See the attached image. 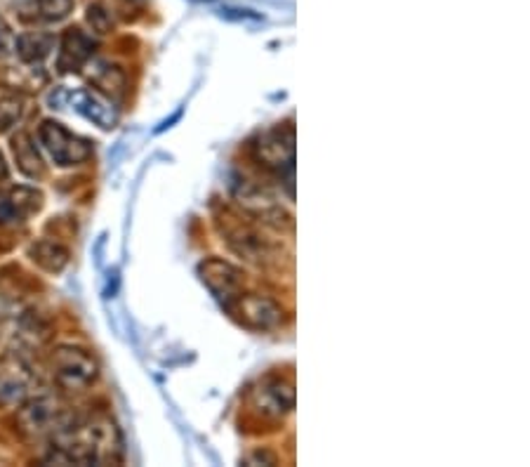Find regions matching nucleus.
<instances>
[{
  "label": "nucleus",
  "mask_w": 530,
  "mask_h": 467,
  "mask_svg": "<svg viewBox=\"0 0 530 467\" xmlns=\"http://www.w3.org/2000/svg\"><path fill=\"white\" fill-rule=\"evenodd\" d=\"M123 442L107 418L71 420L52 437L48 462L60 465H104L121 461Z\"/></svg>",
  "instance_id": "1"
},
{
  "label": "nucleus",
  "mask_w": 530,
  "mask_h": 467,
  "mask_svg": "<svg viewBox=\"0 0 530 467\" xmlns=\"http://www.w3.org/2000/svg\"><path fill=\"white\" fill-rule=\"evenodd\" d=\"M71 420L73 416L64 408V404L50 395H41L26 401L22 411L17 413L19 430L29 439L55 437L57 432L64 430Z\"/></svg>",
  "instance_id": "2"
},
{
  "label": "nucleus",
  "mask_w": 530,
  "mask_h": 467,
  "mask_svg": "<svg viewBox=\"0 0 530 467\" xmlns=\"http://www.w3.org/2000/svg\"><path fill=\"white\" fill-rule=\"evenodd\" d=\"M50 369L57 385L67 392H85L97 380V361L80 347H57Z\"/></svg>",
  "instance_id": "3"
},
{
  "label": "nucleus",
  "mask_w": 530,
  "mask_h": 467,
  "mask_svg": "<svg viewBox=\"0 0 530 467\" xmlns=\"http://www.w3.org/2000/svg\"><path fill=\"white\" fill-rule=\"evenodd\" d=\"M38 140L48 149L52 161L61 165V168L83 163L92 154L90 142L79 137V135H73L71 130H67L61 123L55 121H42V126L38 127Z\"/></svg>",
  "instance_id": "4"
},
{
  "label": "nucleus",
  "mask_w": 530,
  "mask_h": 467,
  "mask_svg": "<svg viewBox=\"0 0 530 467\" xmlns=\"http://www.w3.org/2000/svg\"><path fill=\"white\" fill-rule=\"evenodd\" d=\"M33 373L19 357L0 359V406H14L29 397Z\"/></svg>",
  "instance_id": "5"
},
{
  "label": "nucleus",
  "mask_w": 530,
  "mask_h": 467,
  "mask_svg": "<svg viewBox=\"0 0 530 467\" xmlns=\"http://www.w3.org/2000/svg\"><path fill=\"white\" fill-rule=\"evenodd\" d=\"M257 156L266 168L276 170V173H284V170L293 173V168H295V135H293V127L266 133L257 145Z\"/></svg>",
  "instance_id": "6"
},
{
  "label": "nucleus",
  "mask_w": 530,
  "mask_h": 467,
  "mask_svg": "<svg viewBox=\"0 0 530 467\" xmlns=\"http://www.w3.org/2000/svg\"><path fill=\"white\" fill-rule=\"evenodd\" d=\"M253 406L257 408L262 416H269V418H281L285 413H290L295 408V389L288 380H281V378H272V380H265L257 389H253Z\"/></svg>",
  "instance_id": "7"
},
{
  "label": "nucleus",
  "mask_w": 530,
  "mask_h": 467,
  "mask_svg": "<svg viewBox=\"0 0 530 467\" xmlns=\"http://www.w3.org/2000/svg\"><path fill=\"white\" fill-rule=\"evenodd\" d=\"M236 303V314L241 316L246 326L255 331H272V328L284 323V310L274 300L262 295H238Z\"/></svg>",
  "instance_id": "8"
},
{
  "label": "nucleus",
  "mask_w": 530,
  "mask_h": 467,
  "mask_svg": "<svg viewBox=\"0 0 530 467\" xmlns=\"http://www.w3.org/2000/svg\"><path fill=\"white\" fill-rule=\"evenodd\" d=\"M200 276H203V284L210 288L215 295L222 300L227 307L234 303L236 297L241 295V272L236 267H231L229 262L224 260H208L200 265Z\"/></svg>",
  "instance_id": "9"
},
{
  "label": "nucleus",
  "mask_w": 530,
  "mask_h": 467,
  "mask_svg": "<svg viewBox=\"0 0 530 467\" xmlns=\"http://www.w3.org/2000/svg\"><path fill=\"white\" fill-rule=\"evenodd\" d=\"M67 102L71 104L73 109L79 111L80 116H85L88 121H92L95 126H99L102 130H111L118 123V111L114 109V104L107 102V99L99 95V92L92 90H73L64 92Z\"/></svg>",
  "instance_id": "10"
},
{
  "label": "nucleus",
  "mask_w": 530,
  "mask_h": 467,
  "mask_svg": "<svg viewBox=\"0 0 530 467\" xmlns=\"http://www.w3.org/2000/svg\"><path fill=\"white\" fill-rule=\"evenodd\" d=\"M95 52V41L88 36L83 29H69L60 42V57H57V69L61 73L79 71L88 61L92 60Z\"/></svg>",
  "instance_id": "11"
},
{
  "label": "nucleus",
  "mask_w": 530,
  "mask_h": 467,
  "mask_svg": "<svg viewBox=\"0 0 530 467\" xmlns=\"http://www.w3.org/2000/svg\"><path fill=\"white\" fill-rule=\"evenodd\" d=\"M41 208V194L36 189L17 187L0 194V225H17L24 222L31 212Z\"/></svg>",
  "instance_id": "12"
},
{
  "label": "nucleus",
  "mask_w": 530,
  "mask_h": 467,
  "mask_svg": "<svg viewBox=\"0 0 530 467\" xmlns=\"http://www.w3.org/2000/svg\"><path fill=\"white\" fill-rule=\"evenodd\" d=\"M76 7V0H24L19 5V17L29 24H57L67 19Z\"/></svg>",
  "instance_id": "13"
},
{
  "label": "nucleus",
  "mask_w": 530,
  "mask_h": 467,
  "mask_svg": "<svg viewBox=\"0 0 530 467\" xmlns=\"http://www.w3.org/2000/svg\"><path fill=\"white\" fill-rule=\"evenodd\" d=\"M55 33H48V31H26V33H19L14 38V50H17L19 60L26 61V64L42 61L55 50Z\"/></svg>",
  "instance_id": "14"
},
{
  "label": "nucleus",
  "mask_w": 530,
  "mask_h": 467,
  "mask_svg": "<svg viewBox=\"0 0 530 467\" xmlns=\"http://www.w3.org/2000/svg\"><path fill=\"white\" fill-rule=\"evenodd\" d=\"M31 260L36 262V265H41L45 272L57 274L67 267L69 250L64 248V246H60V243L42 238V241L31 246Z\"/></svg>",
  "instance_id": "15"
},
{
  "label": "nucleus",
  "mask_w": 530,
  "mask_h": 467,
  "mask_svg": "<svg viewBox=\"0 0 530 467\" xmlns=\"http://www.w3.org/2000/svg\"><path fill=\"white\" fill-rule=\"evenodd\" d=\"M13 152L14 158H17V168L24 173L26 177L36 180V177L42 175V161L38 156L36 146L31 142V137L26 133H19L13 140Z\"/></svg>",
  "instance_id": "16"
},
{
  "label": "nucleus",
  "mask_w": 530,
  "mask_h": 467,
  "mask_svg": "<svg viewBox=\"0 0 530 467\" xmlns=\"http://www.w3.org/2000/svg\"><path fill=\"white\" fill-rule=\"evenodd\" d=\"M92 83L97 88H102L107 95H123L126 92V73L118 67H111V64H97V69L92 71Z\"/></svg>",
  "instance_id": "17"
},
{
  "label": "nucleus",
  "mask_w": 530,
  "mask_h": 467,
  "mask_svg": "<svg viewBox=\"0 0 530 467\" xmlns=\"http://www.w3.org/2000/svg\"><path fill=\"white\" fill-rule=\"evenodd\" d=\"M88 24L97 31V33H107V31L114 29L116 17H114V7L104 0H95L88 5Z\"/></svg>",
  "instance_id": "18"
},
{
  "label": "nucleus",
  "mask_w": 530,
  "mask_h": 467,
  "mask_svg": "<svg viewBox=\"0 0 530 467\" xmlns=\"http://www.w3.org/2000/svg\"><path fill=\"white\" fill-rule=\"evenodd\" d=\"M22 114H24V99L14 98V95L0 98V133L17 126Z\"/></svg>",
  "instance_id": "19"
},
{
  "label": "nucleus",
  "mask_w": 530,
  "mask_h": 467,
  "mask_svg": "<svg viewBox=\"0 0 530 467\" xmlns=\"http://www.w3.org/2000/svg\"><path fill=\"white\" fill-rule=\"evenodd\" d=\"M5 41L7 42H14V36L10 33V26L3 22V17H0V55L5 52Z\"/></svg>",
  "instance_id": "20"
},
{
  "label": "nucleus",
  "mask_w": 530,
  "mask_h": 467,
  "mask_svg": "<svg viewBox=\"0 0 530 467\" xmlns=\"http://www.w3.org/2000/svg\"><path fill=\"white\" fill-rule=\"evenodd\" d=\"M7 177V165L5 161H3V154H0V180H5Z\"/></svg>",
  "instance_id": "21"
}]
</instances>
